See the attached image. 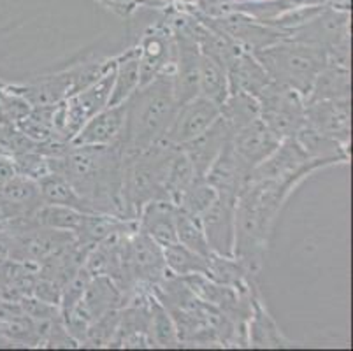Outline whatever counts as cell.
Returning <instances> with one entry per match:
<instances>
[{"mask_svg":"<svg viewBox=\"0 0 353 351\" xmlns=\"http://www.w3.org/2000/svg\"><path fill=\"white\" fill-rule=\"evenodd\" d=\"M54 106H44V108H32V111L25 116L23 120L16 123L27 137L35 143H50L54 139ZM59 143V141H57Z\"/></svg>","mask_w":353,"mask_h":351,"instance_id":"obj_28","label":"cell"},{"mask_svg":"<svg viewBox=\"0 0 353 351\" xmlns=\"http://www.w3.org/2000/svg\"><path fill=\"white\" fill-rule=\"evenodd\" d=\"M208 244L214 255L234 257L236 239V199L220 195L199 217Z\"/></svg>","mask_w":353,"mask_h":351,"instance_id":"obj_9","label":"cell"},{"mask_svg":"<svg viewBox=\"0 0 353 351\" xmlns=\"http://www.w3.org/2000/svg\"><path fill=\"white\" fill-rule=\"evenodd\" d=\"M350 99L304 102V125L341 144L350 141Z\"/></svg>","mask_w":353,"mask_h":351,"instance_id":"obj_12","label":"cell"},{"mask_svg":"<svg viewBox=\"0 0 353 351\" xmlns=\"http://www.w3.org/2000/svg\"><path fill=\"white\" fill-rule=\"evenodd\" d=\"M301 179L250 181L236 199V239L234 257L256 274L264 262L269 236L278 211Z\"/></svg>","mask_w":353,"mask_h":351,"instance_id":"obj_2","label":"cell"},{"mask_svg":"<svg viewBox=\"0 0 353 351\" xmlns=\"http://www.w3.org/2000/svg\"><path fill=\"white\" fill-rule=\"evenodd\" d=\"M0 123H2V125H9V123H8V120H6L4 111H2V106H0Z\"/></svg>","mask_w":353,"mask_h":351,"instance_id":"obj_35","label":"cell"},{"mask_svg":"<svg viewBox=\"0 0 353 351\" xmlns=\"http://www.w3.org/2000/svg\"><path fill=\"white\" fill-rule=\"evenodd\" d=\"M220 118V104L206 97L195 95L190 101L178 106L171 125L163 135V143L183 146L206 132Z\"/></svg>","mask_w":353,"mask_h":351,"instance_id":"obj_8","label":"cell"},{"mask_svg":"<svg viewBox=\"0 0 353 351\" xmlns=\"http://www.w3.org/2000/svg\"><path fill=\"white\" fill-rule=\"evenodd\" d=\"M227 76L229 93L246 92L253 97H259L260 92L272 81L262 63L248 50H241L232 58V62L227 66Z\"/></svg>","mask_w":353,"mask_h":351,"instance_id":"obj_17","label":"cell"},{"mask_svg":"<svg viewBox=\"0 0 353 351\" xmlns=\"http://www.w3.org/2000/svg\"><path fill=\"white\" fill-rule=\"evenodd\" d=\"M123 125L125 102L117 106H108L83 125L81 130L70 141V144H76V146H109V144L121 143Z\"/></svg>","mask_w":353,"mask_h":351,"instance_id":"obj_16","label":"cell"},{"mask_svg":"<svg viewBox=\"0 0 353 351\" xmlns=\"http://www.w3.org/2000/svg\"><path fill=\"white\" fill-rule=\"evenodd\" d=\"M272 81L288 86L306 99L320 70L329 63L327 50L313 44L287 41L253 51Z\"/></svg>","mask_w":353,"mask_h":351,"instance_id":"obj_5","label":"cell"},{"mask_svg":"<svg viewBox=\"0 0 353 351\" xmlns=\"http://www.w3.org/2000/svg\"><path fill=\"white\" fill-rule=\"evenodd\" d=\"M102 2H105V4L111 6V8H117V6L125 8V6L132 4V0H102Z\"/></svg>","mask_w":353,"mask_h":351,"instance_id":"obj_34","label":"cell"},{"mask_svg":"<svg viewBox=\"0 0 353 351\" xmlns=\"http://www.w3.org/2000/svg\"><path fill=\"white\" fill-rule=\"evenodd\" d=\"M86 212L78 211V209L67 208V205H57V204H41L35 209V212L30 217V221L39 227L53 228V230H63V232H74L78 230L81 225L83 217Z\"/></svg>","mask_w":353,"mask_h":351,"instance_id":"obj_26","label":"cell"},{"mask_svg":"<svg viewBox=\"0 0 353 351\" xmlns=\"http://www.w3.org/2000/svg\"><path fill=\"white\" fill-rule=\"evenodd\" d=\"M12 162H14L16 174L27 176L35 181L51 172L50 157L43 154L41 151H27V153L16 154V157H12Z\"/></svg>","mask_w":353,"mask_h":351,"instance_id":"obj_32","label":"cell"},{"mask_svg":"<svg viewBox=\"0 0 353 351\" xmlns=\"http://www.w3.org/2000/svg\"><path fill=\"white\" fill-rule=\"evenodd\" d=\"M178 109L174 95V70H163L139 86L125 101V125L121 134L123 154L146 150L160 143Z\"/></svg>","mask_w":353,"mask_h":351,"instance_id":"obj_3","label":"cell"},{"mask_svg":"<svg viewBox=\"0 0 353 351\" xmlns=\"http://www.w3.org/2000/svg\"><path fill=\"white\" fill-rule=\"evenodd\" d=\"M338 99H350V70L334 63H327L314 79L304 102L338 101Z\"/></svg>","mask_w":353,"mask_h":351,"instance_id":"obj_20","label":"cell"},{"mask_svg":"<svg viewBox=\"0 0 353 351\" xmlns=\"http://www.w3.org/2000/svg\"><path fill=\"white\" fill-rule=\"evenodd\" d=\"M199 95L206 97L210 101L221 106L229 95V76L227 67L216 58L201 51V63H199Z\"/></svg>","mask_w":353,"mask_h":351,"instance_id":"obj_21","label":"cell"},{"mask_svg":"<svg viewBox=\"0 0 353 351\" xmlns=\"http://www.w3.org/2000/svg\"><path fill=\"white\" fill-rule=\"evenodd\" d=\"M18 93L27 99L32 108L54 106L76 93V72L74 66L54 74L41 76L27 85H12Z\"/></svg>","mask_w":353,"mask_h":351,"instance_id":"obj_15","label":"cell"},{"mask_svg":"<svg viewBox=\"0 0 353 351\" xmlns=\"http://www.w3.org/2000/svg\"><path fill=\"white\" fill-rule=\"evenodd\" d=\"M294 137L295 141L303 146V150L306 151L310 159L319 160V162L323 163H330L336 162V160L339 159H346L345 144L332 139L329 135L320 134V132L313 130V128L306 127V125H304Z\"/></svg>","mask_w":353,"mask_h":351,"instance_id":"obj_24","label":"cell"},{"mask_svg":"<svg viewBox=\"0 0 353 351\" xmlns=\"http://www.w3.org/2000/svg\"><path fill=\"white\" fill-rule=\"evenodd\" d=\"M280 137L260 118L236 130L230 137V148L234 151V157L241 163V167L250 172V176L255 167H259L276 148L280 146Z\"/></svg>","mask_w":353,"mask_h":351,"instance_id":"obj_10","label":"cell"},{"mask_svg":"<svg viewBox=\"0 0 353 351\" xmlns=\"http://www.w3.org/2000/svg\"><path fill=\"white\" fill-rule=\"evenodd\" d=\"M37 185H39L43 202H46V204L67 205V208L78 209V211L83 212H94V209L90 208L88 202L60 174L48 172L46 176L37 179Z\"/></svg>","mask_w":353,"mask_h":351,"instance_id":"obj_22","label":"cell"},{"mask_svg":"<svg viewBox=\"0 0 353 351\" xmlns=\"http://www.w3.org/2000/svg\"><path fill=\"white\" fill-rule=\"evenodd\" d=\"M141 86L146 85L163 70H174V35L160 28H150L139 41Z\"/></svg>","mask_w":353,"mask_h":351,"instance_id":"obj_13","label":"cell"},{"mask_svg":"<svg viewBox=\"0 0 353 351\" xmlns=\"http://www.w3.org/2000/svg\"><path fill=\"white\" fill-rule=\"evenodd\" d=\"M323 162L307 157L295 137H288L280 143L264 162L255 167L250 176V181H274V179H303L304 176ZM248 181V183H250Z\"/></svg>","mask_w":353,"mask_h":351,"instance_id":"obj_7","label":"cell"},{"mask_svg":"<svg viewBox=\"0 0 353 351\" xmlns=\"http://www.w3.org/2000/svg\"><path fill=\"white\" fill-rule=\"evenodd\" d=\"M230 137H232V130L220 116L206 132H202L199 137H195L190 143L179 146L190 160L195 178H206V174L210 172L213 163L216 162L221 150L225 148Z\"/></svg>","mask_w":353,"mask_h":351,"instance_id":"obj_14","label":"cell"},{"mask_svg":"<svg viewBox=\"0 0 353 351\" xmlns=\"http://www.w3.org/2000/svg\"><path fill=\"white\" fill-rule=\"evenodd\" d=\"M141 86L139 51L137 48L117 57L114 63V83L109 97V106L121 104Z\"/></svg>","mask_w":353,"mask_h":351,"instance_id":"obj_19","label":"cell"},{"mask_svg":"<svg viewBox=\"0 0 353 351\" xmlns=\"http://www.w3.org/2000/svg\"><path fill=\"white\" fill-rule=\"evenodd\" d=\"M0 106L9 125H16L32 111V104L12 85L0 83Z\"/></svg>","mask_w":353,"mask_h":351,"instance_id":"obj_31","label":"cell"},{"mask_svg":"<svg viewBox=\"0 0 353 351\" xmlns=\"http://www.w3.org/2000/svg\"><path fill=\"white\" fill-rule=\"evenodd\" d=\"M256 99L260 120L281 141L294 137L304 127V97L295 90L271 81Z\"/></svg>","mask_w":353,"mask_h":351,"instance_id":"obj_6","label":"cell"},{"mask_svg":"<svg viewBox=\"0 0 353 351\" xmlns=\"http://www.w3.org/2000/svg\"><path fill=\"white\" fill-rule=\"evenodd\" d=\"M16 176V167L11 157H0V186Z\"/></svg>","mask_w":353,"mask_h":351,"instance_id":"obj_33","label":"cell"},{"mask_svg":"<svg viewBox=\"0 0 353 351\" xmlns=\"http://www.w3.org/2000/svg\"><path fill=\"white\" fill-rule=\"evenodd\" d=\"M220 116L234 134L236 130L260 118L259 99L246 92L229 93L220 106Z\"/></svg>","mask_w":353,"mask_h":351,"instance_id":"obj_23","label":"cell"},{"mask_svg":"<svg viewBox=\"0 0 353 351\" xmlns=\"http://www.w3.org/2000/svg\"><path fill=\"white\" fill-rule=\"evenodd\" d=\"M176 209L169 201L150 202L137 218L139 230L152 237L160 248L176 243Z\"/></svg>","mask_w":353,"mask_h":351,"instance_id":"obj_18","label":"cell"},{"mask_svg":"<svg viewBox=\"0 0 353 351\" xmlns=\"http://www.w3.org/2000/svg\"><path fill=\"white\" fill-rule=\"evenodd\" d=\"M163 262L167 270L174 278H185L190 274H208V260L187 246L179 244L178 241L162 248Z\"/></svg>","mask_w":353,"mask_h":351,"instance_id":"obj_25","label":"cell"},{"mask_svg":"<svg viewBox=\"0 0 353 351\" xmlns=\"http://www.w3.org/2000/svg\"><path fill=\"white\" fill-rule=\"evenodd\" d=\"M176 148L160 141L146 150L123 154L121 197L128 220L137 221L150 202L167 201V174Z\"/></svg>","mask_w":353,"mask_h":351,"instance_id":"obj_4","label":"cell"},{"mask_svg":"<svg viewBox=\"0 0 353 351\" xmlns=\"http://www.w3.org/2000/svg\"><path fill=\"white\" fill-rule=\"evenodd\" d=\"M216 199V188L206 178H195L190 183V186L183 192L176 208L183 209V211L192 214V217L199 218Z\"/></svg>","mask_w":353,"mask_h":351,"instance_id":"obj_29","label":"cell"},{"mask_svg":"<svg viewBox=\"0 0 353 351\" xmlns=\"http://www.w3.org/2000/svg\"><path fill=\"white\" fill-rule=\"evenodd\" d=\"M174 44V95L179 106L199 95L201 48H199L195 32L190 28L176 32Z\"/></svg>","mask_w":353,"mask_h":351,"instance_id":"obj_11","label":"cell"},{"mask_svg":"<svg viewBox=\"0 0 353 351\" xmlns=\"http://www.w3.org/2000/svg\"><path fill=\"white\" fill-rule=\"evenodd\" d=\"M176 241L204 259H210L213 255L206 236H204V230H202L201 220L179 208L176 209Z\"/></svg>","mask_w":353,"mask_h":351,"instance_id":"obj_27","label":"cell"},{"mask_svg":"<svg viewBox=\"0 0 353 351\" xmlns=\"http://www.w3.org/2000/svg\"><path fill=\"white\" fill-rule=\"evenodd\" d=\"M150 330H152V341L159 346H174L179 343L174 320L167 308H163L159 301H152L150 304Z\"/></svg>","mask_w":353,"mask_h":351,"instance_id":"obj_30","label":"cell"},{"mask_svg":"<svg viewBox=\"0 0 353 351\" xmlns=\"http://www.w3.org/2000/svg\"><path fill=\"white\" fill-rule=\"evenodd\" d=\"M51 172L67 179L94 212L128 220L121 197L123 150L121 143L109 146L70 144L59 157H50Z\"/></svg>","mask_w":353,"mask_h":351,"instance_id":"obj_1","label":"cell"}]
</instances>
